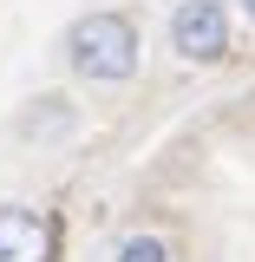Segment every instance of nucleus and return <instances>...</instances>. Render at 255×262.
Here are the masks:
<instances>
[{
	"instance_id": "obj_4",
	"label": "nucleus",
	"mask_w": 255,
	"mask_h": 262,
	"mask_svg": "<svg viewBox=\"0 0 255 262\" xmlns=\"http://www.w3.org/2000/svg\"><path fill=\"white\" fill-rule=\"evenodd\" d=\"M72 125H79V112H72V98H59V92L33 98L27 112H20V138H65Z\"/></svg>"
},
{
	"instance_id": "obj_1",
	"label": "nucleus",
	"mask_w": 255,
	"mask_h": 262,
	"mask_svg": "<svg viewBox=\"0 0 255 262\" xmlns=\"http://www.w3.org/2000/svg\"><path fill=\"white\" fill-rule=\"evenodd\" d=\"M59 59L65 72L79 79V85H98V92H111V85H131L137 72H144V39H137V20L118 13V7H92V13H79L59 39Z\"/></svg>"
},
{
	"instance_id": "obj_3",
	"label": "nucleus",
	"mask_w": 255,
	"mask_h": 262,
	"mask_svg": "<svg viewBox=\"0 0 255 262\" xmlns=\"http://www.w3.org/2000/svg\"><path fill=\"white\" fill-rule=\"evenodd\" d=\"M0 262H53V216L39 203H0Z\"/></svg>"
},
{
	"instance_id": "obj_5",
	"label": "nucleus",
	"mask_w": 255,
	"mask_h": 262,
	"mask_svg": "<svg viewBox=\"0 0 255 262\" xmlns=\"http://www.w3.org/2000/svg\"><path fill=\"white\" fill-rule=\"evenodd\" d=\"M111 262H177V243L164 229H125L111 243Z\"/></svg>"
},
{
	"instance_id": "obj_6",
	"label": "nucleus",
	"mask_w": 255,
	"mask_h": 262,
	"mask_svg": "<svg viewBox=\"0 0 255 262\" xmlns=\"http://www.w3.org/2000/svg\"><path fill=\"white\" fill-rule=\"evenodd\" d=\"M229 7H236V13H242V20L255 27V0H229Z\"/></svg>"
},
{
	"instance_id": "obj_2",
	"label": "nucleus",
	"mask_w": 255,
	"mask_h": 262,
	"mask_svg": "<svg viewBox=\"0 0 255 262\" xmlns=\"http://www.w3.org/2000/svg\"><path fill=\"white\" fill-rule=\"evenodd\" d=\"M236 39V7L229 0H177L170 13V53L183 66H223Z\"/></svg>"
}]
</instances>
